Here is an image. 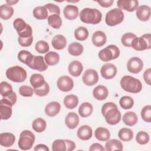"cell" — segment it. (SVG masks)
I'll use <instances>...</instances> for the list:
<instances>
[{"instance_id": "cell-43", "label": "cell", "mask_w": 151, "mask_h": 151, "mask_svg": "<svg viewBox=\"0 0 151 151\" xmlns=\"http://www.w3.org/2000/svg\"><path fill=\"white\" fill-rule=\"evenodd\" d=\"M13 92L12 86L6 81H2L0 83V93L2 97L7 96Z\"/></svg>"}, {"instance_id": "cell-47", "label": "cell", "mask_w": 151, "mask_h": 151, "mask_svg": "<svg viewBox=\"0 0 151 151\" xmlns=\"http://www.w3.org/2000/svg\"><path fill=\"white\" fill-rule=\"evenodd\" d=\"M141 117L143 120L147 123L151 122V106H145L141 111Z\"/></svg>"}, {"instance_id": "cell-7", "label": "cell", "mask_w": 151, "mask_h": 151, "mask_svg": "<svg viewBox=\"0 0 151 151\" xmlns=\"http://www.w3.org/2000/svg\"><path fill=\"white\" fill-rule=\"evenodd\" d=\"M131 47L136 51H141L151 48V34H146L140 37H136L132 42Z\"/></svg>"}, {"instance_id": "cell-10", "label": "cell", "mask_w": 151, "mask_h": 151, "mask_svg": "<svg viewBox=\"0 0 151 151\" xmlns=\"http://www.w3.org/2000/svg\"><path fill=\"white\" fill-rule=\"evenodd\" d=\"M75 147L74 142L68 139H57L52 144L53 151H72Z\"/></svg>"}, {"instance_id": "cell-39", "label": "cell", "mask_w": 151, "mask_h": 151, "mask_svg": "<svg viewBox=\"0 0 151 151\" xmlns=\"http://www.w3.org/2000/svg\"><path fill=\"white\" fill-rule=\"evenodd\" d=\"M48 23L52 28L59 29L62 25V19L59 15L52 14L48 17Z\"/></svg>"}, {"instance_id": "cell-1", "label": "cell", "mask_w": 151, "mask_h": 151, "mask_svg": "<svg viewBox=\"0 0 151 151\" xmlns=\"http://www.w3.org/2000/svg\"><path fill=\"white\" fill-rule=\"evenodd\" d=\"M101 113L106 122L110 125L119 123L122 118V114L117 105L113 102H107L101 107Z\"/></svg>"}, {"instance_id": "cell-15", "label": "cell", "mask_w": 151, "mask_h": 151, "mask_svg": "<svg viewBox=\"0 0 151 151\" xmlns=\"http://www.w3.org/2000/svg\"><path fill=\"white\" fill-rule=\"evenodd\" d=\"M139 2L136 0H120L117 2V5L120 9H124L129 12H133L138 8Z\"/></svg>"}, {"instance_id": "cell-5", "label": "cell", "mask_w": 151, "mask_h": 151, "mask_svg": "<svg viewBox=\"0 0 151 151\" xmlns=\"http://www.w3.org/2000/svg\"><path fill=\"white\" fill-rule=\"evenodd\" d=\"M120 55V50L115 45H109L102 49L98 53L99 58L103 61H109L118 58Z\"/></svg>"}, {"instance_id": "cell-34", "label": "cell", "mask_w": 151, "mask_h": 151, "mask_svg": "<svg viewBox=\"0 0 151 151\" xmlns=\"http://www.w3.org/2000/svg\"><path fill=\"white\" fill-rule=\"evenodd\" d=\"M84 48L83 45L77 42L71 43L68 47V51L70 54L73 56L80 55L83 52Z\"/></svg>"}, {"instance_id": "cell-52", "label": "cell", "mask_w": 151, "mask_h": 151, "mask_svg": "<svg viewBox=\"0 0 151 151\" xmlns=\"http://www.w3.org/2000/svg\"><path fill=\"white\" fill-rule=\"evenodd\" d=\"M18 35L21 38H28L32 36V29L31 27L28 24L27 27L21 32H18Z\"/></svg>"}, {"instance_id": "cell-8", "label": "cell", "mask_w": 151, "mask_h": 151, "mask_svg": "<svg viewBox=\"0 0 151 151\" xmlns=\"http://www.w3.org/2000/svg\"><path fill=\"white\" fill-rule=\"evenodd\" d=\"M124 19V13L119 8H114L106 13L105 21L109 26L120 24Z\"/></svg>"}, {"instance_id": "cell-53", "label": "cell", "mask_w": 151, "mask_h": 151, "mask_svg": "<svg viewBox=\"0 0 151 151\" xmlns=\"http://www.w3.org/2000/svg\"><path fill=\"white\" fill-rule=\"evenodd\" d=\"M47 9H48V11H50V12L51 14L52 13H54V14H57L60 15V9L58 7V6L53 4H47L46 5H45L44 6Z\"/></svg>"}, {"instance_id": "cell-46", "label": "cell", "mask_w": 151, "mask_h": 151, "mask_svg": "<svg viewBox=\"0 0 151 151\" xmlns=\"http://www.w3.org/2000/svg\"><path fill=\"white\" fill-rule=\"evenodd\" d=\"M13 25L14 28L17 31V33L23 31L28 25V24L25 22V21L20 18H16L13 22Z\"/></svg>"}, {"instance_id": "cell-45", "label": "cell", "mask_w": 151, "mask_h": 151, "mask_svg": "<svg viewBox=\"0 0 151 151\" xmlns=\"http://www.w3.org/2000/svg\"><path fill=\"white\" fill-rule=\"evenodd\" d=\"M136 140L140 145H146L149 141V136L147 132L140 131L136 134Z\"/></svg>"}, {"instance_id": "cell-48", "label": "cell", "mask_w": 151, "mask_h": 151, "mask_svg": "<svg viewBox=\"0 0 151 151\" xmlns=\"http://www.w3.org/2000/svg\"><path fill=\"white\" fill-rule=\"evenodd\" d=\"M34 91L36 95L40 97L45 96L50 92L49 85L47 82H45L44 83V84L41 87L37 88H34Z\"/></svg>"}, {"instance_id": "cell-2", "label": "cell", "mask_w": 151, "mask_h": 151, "mask_svg": "<svg viewBox=\"0 0 151 151\" xmlns=\"http://www.w3.org/2000/svg\"><path fill=\"white\" fill-rule=\"evenodd\" d=\"M101 12L95 8H84L80 13V20L86 24H97L101 21Z\"/></svg>"}, {"instance_id": "cell-59", "label": "cell", "mask_w": 151, "mask_h": 151, "mask_svg": "<svg viewBox=\"0 0 151 151\" xmlns=\"http://www.w3.org/2000/svg\"><path fill=\"white\" fill-rule=\"evenodd\" d=\"M18 2V1H6L7 5H8L9 6L14 5V4H17Z\"/></svg>"}, {"instance_id": "cell-4", "label": "cell", "mask_w": 151, "mask_h": 151, "mask_svg": "<svg viewBox=\"0 0 151 151\" xmlns=\"http://www.w3.org/2000/svg\"><path fill=\"white\" fill-rule=\"evenodd\" d=\"M6 76L13 82L21 83L26 80L27 74L24 68L18 65H15L6 70Z\"/></svg>"}, {"instance_id": "cell-42", "label": "cell", "mask_w": 151, "mask_h": 151, "mask_svg": "<svg viewBox=\"0 0 151 151\" xmlns=\"http://www.w3.org/2000/svg\"><path fill=\"white\" fill-rule=\"evenodd\" d=\"M136 37H137L136 35L132 32L125 33L122 37V38H121L122 44L125 47H131V44L132 41Z\"/></svg>"}, {"instance_id": "cell-32", "label": "cell", "mask_w": 151, "mask_h": 151, "mask_svg": "<svg viewBox=\"0 0 151 151\" xmlns=\"http://www.w3.org/2000/svg\"><path fill=\"white\" fill-rule=\"evenodd\" d=\"M78 103V99L74 94L66 96L64 99V104L67 109H73Z\"/></svg>"}, {"instance_id": "cell-33", "label": "cell", "mask_w": 151, "mask_h": 151, "mask_svg": "<svg viewBox=\"0 0 151 151\" xmlns=\"http://www.w3.org/2000/svg\"><path fill=\"white\" fill-rule=\"evenodd\" d=\"M45 61L48 65H55L60 61L59 54L54 51L48 52L44 56Z\"/></svg>"}, {"instance_id": "cell-16", "label": "cell", "mask_w": 151, "mask_h": 151, "mask_svg": "<svg viewBox=\"0 0 151 151\" xmlns=\"http://www.w3.org/2000/svg\"><path fill=\"white\" fill-rule=\"evenodd\" d=\"M136 14L137 18L140 21H148L150 17L151 14L150 8L148 5H142L136 9Z\"/></svg>"}, {"instance_id": "cell-40", "label": "cell", "mask_w": 151, "mask_h": 151, "mask_svg": "<svg viewBox=\"0 0 151 151\" xmlns=\"http://www.w3.org/2000/svg\"><path fill=\"white\" fill-rule=\"evenodd\" d=\"M88 29L84 27H79L74 31V37L78 41H84L88 37Z\"/></svg>"}, {"instance_id": "cell-54", "label": "cell", "mask_w": 151, "mask_h": 151, "mask_svg": "<svg viewBox=\"0 0 151 151\" xmlns=\"http://www.w3.org/2000/svg\"><path fill=\"white\" fill-rule=\"evenodd\" d=\"M32 55V54L26 50H21L20 51L18 54V59L22 63H25L26 59L28 58V57Z\"/></svg>"}, {"instance_id": "cell-9", "label": "cell", "mask_w": 151, "mask_h": 151, "mask_svg": "<svg viewBox=\"0 0 151 151\" xmlns=\"http://www.w3.org/2000/svg\"><path fill=\"white\" fill-rule=\"evenodd\" d=\"M29 68L39 71H44L48 68L47 65L44 61L43 57L31 55L26 59L25 63Z\"/></svg>"}, {"instance_id": "cell-56", "label": "cell", "mask_w": 151, "mask_h": 151, "mask_svg": "<svg viewBox=\"0 0 151 151\" xmlns=\"http://www.w3.org/2000/svg\"><path fill=\"white\" fill-rule=\"evenodd\" d=\"M89 150L90 151H104L105 149L103 147V146L101 144H99L98 143H94L92 144L90 147H89Z\"/></svg>"}, {"instance_id": "cell-26", "label": "cell", "mask_w": 151, "mask_h": 151, "mask_svg": "<svg viewBox=\"0 0 151 151\" xmlns=\"http://www.w3.org/2000/svg\"><path fill=\"white\" fill-rule=\"evenodd\" d=\"M94 135L97 140L101 142L107 141L110 137L109 130L103 127L97 128L94 132Z\"/></svg>"}, {"instance_id": "cell-24", "label": "cell", "mask_w": 151, "mask_h": 151, "mask_svg": "<svg viewBox=\"0 0 151 151\" xmlns=\"http://www.w3.org/2000/svg\"><path fill=\"white\" fill-rule=\"evenodd\" d=\"M92 129L88 125H83L77 130V136L82 140H89L92 137Z\"/></svg>"}, {"instance_id": "cell-18", "label": "cell", "mask_w": 151, "mask_h": 151, "mask_svg": "<svg viewBox=\"0 0 151 151\" xmlns=\"http://www.w3.org/2000/svg\"><path fill=\"white\" fill-rule=\"evenodd\" d=\"M64 17L68 20H74L78 15V8L77 6L73 5H67L63 10Z\"/></svg>"}, {"instance_id": "cell-41", "label": "cell", "mask_w": 151, "mask_h": 151, "mask_svg": "<svg viewBox=\"0 0 151 151\" xmlns=\"http://www.w3.org/2000/svg\"><path fill=\"white\" fill-rule=\"evenodd\" d=\"M119 104L122 108L124 110H127L132 108L134 105V100L131 97L124 96L122 97L120 99Z\"/></svg>"}, {"instance_id": "cell-20", "label": "cell", "mask_w": 151, "mask_h": 151, "mask_svg": "<svg viewBox=\"0 0 151 151\" xmlns=\"http://www.w3.org/2000/svg\"><path fill=\"white\" fill-rule=\"evenodd\" d=\"M79 117L74 112H70L65 118V123L70 129H75L79 123Z\"/></svg>"}, {"instance_id": "cell-23", "label": "cell", "mask_w": 151, "mask_h": 151, "mask_svg": "<svg viewBox=\"0 0 151 151\" xmlns=\"http://www.w3.org/2000/svg\"><path fill=\"white\" fill-rule=\"evenodd\" d=\"M83 70V67L81 63L77 60L71 61L68 67L69 73L74 77H78L80 76Z\"/></svg>"}, {"instance_id": "cell-28", "label": "cell", "mask_w": 151, "mask_h": 151, "mask_svg": "<svg viewBox=\"0 0 151 151\" xmlns=\"http://www.w3.org/2000/svg\"><path fill=\"white\" fill-rule=\"evenodd\" d=\"M105 150L107 151L122 150L123 145L122 142L117 139H109L105 144Z\"/></svg>"}, {"instance_id": "cell-37", "label": "cell", "mask_w": 151, "mask_h": 151, "mask_svg": "<svg viewBox=\"0 0 151 151\" xmlns=\"http://www.w3.org/2000/svg\"><path fill=\"white\" fill-rule=\"evenodd\" d=\"M118 136L121 140L123 142H129L133 139V133L130 129L123 127L119 131Z\"/></svg>"}, {"instance_id": "cell-25", "label": "cell", "mask_w": 151, "mask_h": 151, "mask_svg": "<svg viewBox=\"0 0 151 151\" xmlns=\"http://www.w3.org/2000/svg\"><path fill=\"white\" fill-rule=\"evenodd\" d=\"M51 44L54 48L58 50H61L65 47L67 45V40L64 35L58 34L52 38Z\"/></svg>"}, {"instance_id": "cell-3", "label": "cell", "mask_w": 151, "mask_h": 151, "mask_svg": "<svg viewBox=\"0 0 151 151\" xmlns=\"http://www.w3.org/2000/svg\"><path fill=\"white\" fill-rule=\"evenodd\" d=\"M120 86L126 91L137 93L142 89V84L139 79L130 76H124L120 80Z\"/></svg>"}, {"instance_id": "cell-44", "label": "cell", "mask_w": 151, "mask_h": 151, "mask_svg": "<svg viewBox=\"0 0 151 151\" xmlns=\"http://www.w3.org/2000/svg\"><path fill=\"white\" fill-rule=\"evenodd\" d=\"M35 48L38 52L40 54H44L49 51L50 47L46 41L40 40L35 44Z\"/></svg>"}, {"instance_id": "cell-31", "label": "cell", "mask_w": 151, "mask_h": 151, "mask_svg": "<svg viewBox=\"0 0 151 151\" xmlns=\"http://www.w3.org/2000/svg\"><path fill=\"white\" fill-rule=\"evenodd\" d=\"M30 83L34 88L41 87L45 83L44 77L40 74H33L30 77Z\"/></svg>"}, {"instance_id": "cell-55", "label": "cell", "mask_w": 151, "mask_h": 151, "mask_svg": "<svg viewBox=\"0 0 151 151\" xmlns=\"http://www.w3.org/2000/svg\"><path fill=\"white\" fill-rule=\"evenodd\" d=\"M143 78L145 82L149 86L151 85V68H149L145 70L143 73Z\"/></svg>"}, {"instance_id": "cell-27", "label": "cell", "mask_w": 151, "mask_h": 151, "mask_svg": "<svg viewBox=\"0 0 151 151\" xmlns=\"http://www.w3.org/2000/svg\"><path fill=\"white\" fill-rule=\"evenodd\" d=\"M12 106L0 101V117L1 120H8L12 116Z\"/></svg>"}, {"instance_id": "cell-57", "label": "cell", "mask_w": 151, "mask_h": 151, "mask_svg": "<svg viewBox=\"0 0 151 151\" xmlns=\"http://www.w3.org/2000/svg\"><path fill=\"white\" fill-rule=\"evenodd\" d=\"M114 1L113 0H104V1H97V2L102 7L108 8L112 5Z\"/></svg>"}, {"instance_id": "cell-19", "label": "cell", "mask_w": 151, "mask_h": 151, "mask_svg": "<svg viewBox=\"0 0 151 151\" xmlns=\"http://www.w3.org/2000/svg\"><path fill=\"white\" fill-rule=\"evenodd\" d=\"M60 109L61 105L58 102L51 101L46 105L45 113L50 117H54L60 112Z\"/></svg>"}, {"instance_id": "cell-58", "label": "cell", "mask_w": 151, "mask_h": 151, "mask_svg": "<svg viewBox=\"0 0 151 151\" xmlns=\"http://www.w3.org/2000/svg\"><path fill=\"white\" fill-rule=\"evenodd\" d=\"M34 150L35 151H49V148L45 145L43 144H39L35 146L34 148Z\"/></svg>"}, {"instance_id": "cell-17", "label": "cell", "mask_w": 151, "mask_h": 151, "mask_svg": "<svg viewBox=\"0 0 151 151\" xmlns=\"http://www.w3.org/2000/svg\"><path fill=\"white\" fill-rule=\"evenodd\" d=\"M107 40L106 34L102 31H96L92 36V42L96 47H100L104 45Z\"/></svg>"}, {"instance_id": "cell-14", "label": "cell", "mask_w": 151, "mask_h": 151, "mask_svg": "<svg viewBox=\"0 0 151 151\" xmlns=\"http://www.w3.org/2000/svg\"><path fill=\"white\" fill-rule=\"evenodd\" d=\"M117 72L116 67L111 63H106L104 64L100 70L101 76L107 80L114 78Z\"/></svg>"}, {"instance_id": "cell-38", "label": "cell", "mask_w": 151, "mask_h": 151, "mask_svg": "<svg viewBox=\"0 0 151 151\" xmlns=\"http://www.w3.org/2000/svg\"><path fill=\"white\" fill-rule=\"evenodd\" d=\"M33 15L38 19H45L48 17L47 9L45 6H39L33 9Z\"/></svg>"}, {"instance_id": "cell-11", "label": "cell", "mask_w": 151, "mask_h": 151, "mask_svg": "<svg viewBox=\"0 0 151 151\" xmlns=\"http://www.w3.org/2000/svg\"><path fill=\"white\" fill-rule=\"evenodd\" d=\"M82 80L86 86H92L98 82V73L94 69H87L83 74Z\"/></svg>"}, {"instance_id": "cell-29", "label": "cell", "mask_w": 151, "mask_h": 151, "mask_svg": "<svg viewBox=\"0 0 151 151\" xmlns=\"http://www.w3.org/2000/svg\"><path fill=\"white\" fill-rule=\"evenodd\" d=\"M93 111V106L88 102L83 103L78 108V113L82 117H87L90 116L92 114Z\"/></svg>"}, {"instance_id": "cell-13", "label": "cell", "mask_w": 151, "mask_h": 151, "mask_svg": "<svg viewBox=\"0 0 151 151\" xmlns=\"http://www.w3.org/2000/svg\"><path fill=\"white\" fill-rule=\"evenodd\" d=\"M57 85L59 90L64 92H67L73 89L74 82L72 78L70 77L67 76H63L58 78Z\"/></svg>"}, {"instance_id": "cell-12", "label": "cell", "mask_w": 151, "mask_h": 151, "mask_svg": "<svg viewBox=\"0 0 151 151\" xmlns=\"http://www.w3.org/2000/svg\"><path fill=\"white\" fill-rule=\"evenodd\" d=\"M143 67V61L139 57H133L129 60L127 63V70L132 73L137 74L140 73Z\"/></svg>"}, {"instance_id": "cell-22", "label": "cell", "mask_w": 151, "mask_h": 151, "mask_svg": "<svg viewBox=\"0 0 151 151\" xmlns=\"http://www.w3.org/2000/svg\"><path fill=\"white\" fill-rule=\"evenodd\" d=\"M109 91L106 87L99 85L96 87L93 91V96L97 100H105L108 96Z\"/></svg>"}, {"instance_id": "cell-35", "label": "cell", "mask_w": 151, "mask_h": 151, "mask_svg": "<svg viewBox=\"0 0 151 151\" xmlns=\"http://www.w3.org/2000/svg\"><path fill=\"white\" fill-rule=\"evenodd\" d=\"M14 14V8L7 5L4 4L0 6V17L4 20L9 19Z\"/></svg>"}, {"instance_id": "cell-50", "label": "cell", "mask_w": 151, "mask_h": 151, "mask_svg": "<svg viewBox=\"0 0 151 151\" xmlns=\"http://www.w3.org/2000/svg\"><path fill=\"white\" fill-rule=\"evenodd\" d=\"M34 90L30 86H22L19 88V93L23 97H31L33 95Z\"/></svg>"}, {"instance_id": "cell-51", "label": "cell", "mask_w": 151, "mask_h": 151, "mask_svg": "<svg viewBox=\"0 0 151 151\" xmlns=\"http://www.w3.org/2000/svg\"><path fill=\"white\" fill-rule=\"evenodd\" d=\"M18 41L19 45L22 47H29L30 46L33 41V37L31 36L28 38H21L19 37L18 38Z\"/></svg>"}, {"instance_id": "cell-36", "label": "cell", "mask_w": 151, "mask_h": 151, "mask_svg": "<svg viewBox=\"0 0 151 151\" xmlns=\"http://www.w3.org/2000/svg\"><path fill=\"white\" fill-rule=\"evenodd\" d=\"M47 127V123L45 120L41 117L35 119L32 123V128L37 133L44 132Z\"/></svg>"}, {"instance_id": "cell-6", "label": "cell", "mask_w": 151, "mask_h": 151, "mask_svg": "<svg viewBox=\"0 0 151 151\" xmlns=\"http://www.w3.org/2000/svg\"><path fill=\"white\" fill-rule=\"evenodd\" d=\"M35 142V136L29 130H24L19 135L18 146L22 150H27L32 148Z\"/></svg>"}, {"instance_id": "cell-49", "label": "cell", "mask_w": 151, "mask_h": 151, "mask_svg": "<svg viewBox=\"0 0 151 151\" xmlns=\"http://www.w3.org/2000/svg\"><path fill=\"white\" fill-rule=\"evenodd\" d=\"M17 94L15 92L13 91L11 94L5 97H3V98L1 100V101H2L5 104H7L11 106H12L15 104L17 101Z\"/></svg>"}, {"instance_id": "cell-21", "label": "cell", "mask_w": 151, "mask_h": 151, "mask_svg": "<svg viewBox=\"0 0 151 151\" xmlns=\"http://www.w3.org/2000/svg\"><path fill=\"white\" fill-rule=\"evenodd\" d=\"M15 141V136L11 133H1L0 134V144L4 147H11Z\"/></svg>"}, {"instance_id": "cell-30", "label": "cell", "mask_w": 151, "mask_h": 151, "mask_svg": "<svg viewBox=\"0 0 151 151\" xmlns=\"http://www.w3.org/2000/svg\"><path fill=\"white\" fill-rule=\"evenodd\" d=\"M137 116L133 111H128L124 113L123 116V123L129 126H133L137 122Z\"/></svg>"}]
</instances>
